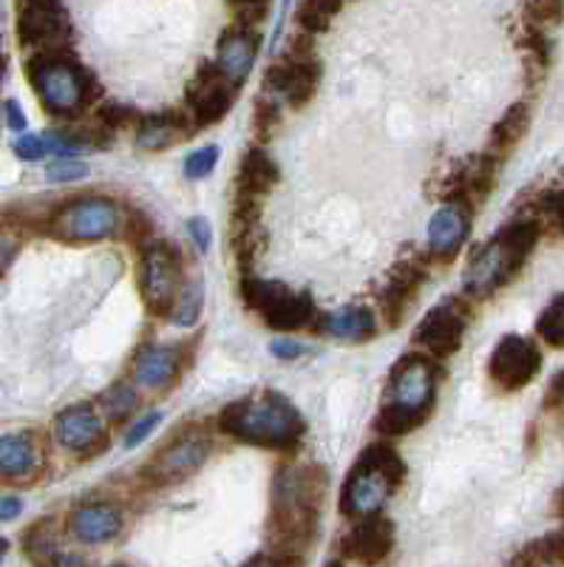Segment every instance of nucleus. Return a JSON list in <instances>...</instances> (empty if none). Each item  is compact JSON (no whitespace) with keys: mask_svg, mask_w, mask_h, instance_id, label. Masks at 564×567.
Instances as JSON below:
<instances>
[{"mask_svg":"<svg viewBox=\"0 0 564 567\" xmlns=\"http://www.w3.org/2000/svg\"><path fill=\"white\" fill-rule=\"evenodd\" d=\"M327 494V471L318 465H287L273 485V536L284 550L307 548L315 536Z\"/></svg>","mask_w":564,"mask_h":567,"instance_id":"1","label":"nucleus"},{"mask_svg":"<svg viewBox=\"0 0 564 567\" xmlns=\"http://www.w3.org/2000/svg\"><path fill=\"white\" fill-rule=\"evenodd\" d=\"M222 432L258 449L289 452L304 437V417L287 398L276 392H258L242 398L218 417Z\"/></svg>","mask_w":564,"mask_h":567,"instance_id":"2","label":"nucleus"},{"mask_svg":"<svg viewBox=\"0 0 564 567\" xmlns=\"http://www.w3.org/2000/svg\"><path fill=\"white\" fill-rule=\"evenodd\" d=\"M437 400V367L423 354L400 358L389 381V403L375 420V432L383 437H403L423 425Z\"/></svg>","mask_w":564,"mask_h":567,"instance_id":"3","label":"nucleus"},{"mask_svg":"<svg viewBox=\"0 0 564 567\" xmlns=\"http://www.w3.org/2000/svg\"><path fill=\"white\" fill-rule=\"evenodd\" d=\"M539 241V225L531 219L513 221L502 227L494 239L474 252L465 270V292L474 298H485L505 287L516 272L525 267L527 256Z\"/></svg>","mask_w":564,"mask_h":567,"instance_id":"4","label":"nucleus"},{"mask_svg":"<svg viewBox=\"0 0 564 567\" xmlns=\"http://www.w3.org/2000/svg\"><path fill=\"white\" fill-rule=\"evenodd\" d=\"M27 74L40 105L54 116L80 114L94 97L89 71L65 54V49L34 52L27 63Z\"/></svg>","mask_w":564,"mask_h":567,"instance_id":"5","label":"nucleus"},{"mask_svg":"<svg viewBox=\"0 0 564 567\" xmlns=\"http://www.w3.org/2000/svg\"><path fill=\"white\" fill-rule=\"evenodd\" d=\"M406 477V465L400 454L386 443L369 445L355 468L349 471V480L340 494V511L349 519H363V516H375L389 496L400 488Z\"/></svg>","mask_w":564,"mask_h":567,"instance_id":"6","label":"nucleus"},{"mask_svg":"<svg viewBox=\"0 0 564 567\" xmlns=\"http://www.w3.org/2000/svg\"><path fill=\"white\" fill-rule=\"evenodd\" d=\"M125 225L122 207L105 196H83L60 207L49 219V233L60 241H103Z\"/></svg>","mask_w":564,"mask_h":567,"instance_id":"7","label":"nucleus"},{"mask_svg":"<svg viewBox=\"0 0 564 567\" xmlns=\"http://www.w3.org/2000/svg\"><path fill=\"white\" fill-rule=\"evenodd\" d=\"M242 296L250 310H256L258 316H264L269 327L281 329V332L304 329L315 316L312 298L307 292L289 290L287 284L244 276Z\"/></svg>","mask_w":564,"mask_h":567,"instance_id":"8","label":"nucleus"},{"mask_svg":"<svg viewBox=\"0 0 564 567\" xmlns=\"http://www.w3.org/2000/svg\"><path fill=\"white\" fill-rule=\"evenodd\" d=\"M180 252L167 241H151L142 247L140 292L151 316H171L182 292Z\"/></svg>","mask_w":564,"mask_h":567,"instance_id":"9","label":"nucleus"},{"mask_svg":"<svg viewBox=\"0 0 564 567\" xmlns=\"http://www.w3.org/2000/svg\"><path fill=\"white\" fill-rule=\"evenodd\" d=\"M18 40L34 52L65 49L71 20L63 0H18Z\"/></svg>","mask_w":564,"mask_h":567,"instance_id":"10","label":"nucleus"},{"mask_svg":"<svg viewBox=\"0 0 564 567\" xmlns=\"http://www.w3.org/2000/svg\"><path fill=\"white\" fill-rule=\"evenodd\" d=\"M309 49L312 45L307 40L304 43L296 40L293 52L267 71V89L287 100L293 109H304L315 97L318 83H321V65L309 54Z\"/></svg>","mask_w":564,"mask_h":567,"instance_id":"11","label":"nucleus"},{"mask_svg":"<svg viewBox=\"0 0 564 567\" xmlns=\"http://www.w3.org/2000/svg\"><path fill=\"white\" fill-rule=\"evenodd\" d=\"M542 369V352L531 338L505 336L488 361V374L505 392L525 389Z\"/></svg>","mask_w":564,"mask_h":567,"instance_id":"12","label":"nucleus"},{"mask_svg":"<svg viewBox=\"0 0 564 567\" xmlns=\"http://www.w3.org/2000/svg\"><path fill=\"white\" fill-rule=\"evenodd\" d=\"M207 454H211V443L205 437H199V434H182V437L167 443L156 454L154 463L145 468V477L154 485L182 483V480L193 477L207 463Z\"/></svg>","mask_w":564,"mask_h":567,"instance_id":"13","label":"nucleus"},{"mask_svg":"<svg viewBox=\"0 0 564 567\" xmlns=\"http://www.w3.org/2000/svg\"><path fill=\"white\" fill-rule=\"evenodd\" d=\"M465 327H469V310H465V303L460 298H451V301L434 307L420 321V327L414 332V341L423 349H429L434 358H449V354H454L460 349Z\"/></svg>","mask_w":564,"mask_h":567,"instance_id":"14","label":"nucleus"},{"mask_svg":"<svg viewBox=\"0 0 564 567\" xmlns=\"http://www.w3.org/2000/svg\"><path fill=\"white\" fill-rule=\"evenodd\" d=\"M236 89L238 85H233L216 63L202 65L196 80L191 83V91H187L193 120L199 125H216L218 120H225L233 100H236Z\"/></svg>","mask_w":564,"mask_h":567,"instance_id":"15","label":"nucleus"},{"mask_svg":"<svg viewBox=\"0 0 564 567\" xmlns=\"http://www.w3.org/2000/svg\"><path fill=\"white\" fill-rule=\"evenodd\" d=\"M54 437L69 452L78 454H96L105 449L103 420L89 403H78V406H69L65 412H60L58 420H54Z\"/></svg>","mask_w":564,"mask_h":567,"instance_id":"16","label":"nucleus"},{"mask_svg":"<svg viewBox=\"0 0 564 567\" xmlns=\"http://www.w3.org/2000/svg\"><path fill=\"white\" fill-rule=\"evenodd\" d=\"M471 210L469 202L451 199L431 216L429 221V250L440 261H451L465 245L471 233Z\"/></svg>","mask_w":564,"mask_h":567,"instance_id":"17","label":"nucleus"},{"mask_svg":"<svg viewBox=\"0 0 564 567\" xmlns=\"http://www.w3.org/2000/svg\"><path fill=\"white\" fill-rule=\"evenodd\" d=\"M258 49H262V34L253 32V27L236 23L218 40L216 65L233 85H242L256 65Z\"/></svg>","mask_w":564,"mask_h":567,"instance_id":"18","label":"nucleus"},{"mask_svg":"<svg viewBox=\"0 0 564 567\" xmlns=\"http://www.w3.org/2000/svg\"><path fill=\"white\" fill-rule=\"evenodd\" d=\"M394 545V528H391L389 519H380L378 514L375 516H363L355 523V528L343 536L340 542V550L349 556V559H358V561H375L386 559Z\"/></svg>","mask_w":564,"mask_h":567,"instance_id":"19","label":"nucleus"},{"mask_svg":"<svg viewBox=\"0 0 564 567\" xmlns=\"http://www.w3.org/2000/svg\"><path fill=\"white\" fill-rule=\"evenodd\" d=\"M71 536L83 545H103V542L116 539L122 530V514L114 505L85 503L69 514Z\"/></svg>","mask_w":564,"mask_h":567,"instance_id":"20","label":"nucleus"},{"mask_svg":"<svg viewBox=\"0 0 564 567\" xmlns=\"http://www.w3.org/2000/svg\"><path fill=\"white\" fill-rule=\"evenodd\" d=\"M423 281L425 270L420 265H414V261H403V265L394 267L383 296H380V307H383V318L389 321V327H400L403 323L406 312L411 310L417 290H420Z\"/></svg>","mask_w":564,"mask_h":567,"instance_id":"21","label":"nucleus"},{"mask_svg":"<svg viewBox=\"0 0 564 567\" xmlns=\"http://www.w3.org/2000/svg\"><path fill=\"white\" fill-rule=\"evenodd\" d=\"M40 452L32 434H7L0 437V480L3 483H29L38 474Z\"/></svg>","mask_w":564,"mask_h":567,"instance_id":"22","label":"nucleus"},{"mask_svg":"<svg viewBox=\"0 0 564 567\" xmlns=\"http://www.w3.org/2000/svg\"><path fill=\"white\" fill-rule=\"evenodd\" d=\"M180 352L171 347H148L136 358V383L145 389H165L180 372Z\"/></svg>","mask_w":564,"mask_h":567,"instance_id":"23","label":"nucleus"},{"mask_svg":"<svg viewBox=\"0 0 564 567\" xmlns=\"http://www.w3.org/2000/svg\"><path fill=\"white\" fill-rule=\"evenodd\" d=\"M191 134V123H187V116L182 114H154L145 116L140 125V134H136V142H140V148L145 151H162L176 145L180 140Z\"/></svg>","mask_w":564,"mask_h":567,"instance_id":"24","label":"nucleus"},{"mask_svg":"<svg viewBox=\"0 0 564 567\" xmlns=\"http://www.w3.org/2000/svg\"><path fill=\"white\" fill-rule=\"evenodd\" d=\"M375 316L369 307H343V310L332 312V316L324 318V332H329L332 338H340V341H369L375 336Z\"/></svg>","mask_w":564,"mask_h":567,"instance_id":"25","label":"nucleus"},{"mask_svg":"<svg viewBox=\"0 0 564 567\" xmlns=\"http://www.w3.org/2000/svg\"><path fill=\"white\" fill-rule=\"evenodd\" d=\"M278 182V165L264 151H247L236 179V194L264 196Z\"/></svg>","mask_w":564,"mask_h":567,"instance_id":"26","label":"nucleus"},{"mask_svg":"<svg viewBox=\"0 0 564 567\" xmlns=\"http://www.w3.org/2000/svg\"><path fill=\"white\" fill-rule=\"evenodd\" d=\"M531 128V105L527 103H513L511 109L502 114V120L496 123L494 134H491V145L500 154H507L511 148H516V142L527 134Z\"/></svg>","mask_w":564,"mask_h":567,"instance_id":"27","label":"nucleus"},{"mask_svg":"<svg viewBox=\"0 0 564 567\" xmlns=\"http://www.w3.org/2000/svg\"><path fill=\"white\" fill-rule=\"evenodd\" d=\"M343 0H301L298 7V23L307 34L327 32L335 14L340 12Z\"/></svg>","mask_w":564,"mask_h":567,"instance_id":"28","label":"nucleus"},{"mask_svg":"<svg viewBox=\"0 0 564 567\" xmlns=\"http://www.w3.org/2000/svg\"><path fill=\"white\" fill-rule=\"evenodd\" d=\"M513 565H564V530L527 545Z\"/></svg>","mask_w":564,"mask_h":567,"instance_id":"29","label":"nucleus"},{"mask_svg":"<svg viewBox=\"0 0 564 567\" xmlns=\"http://www.w3.org/2000/svg\"><path fill=\"white\" fill-rule=\"evenodd\" d=\"M23 550L29 559L34 561H54V550H58V539H54L52 519H40L32 528L23 534Z\"/></svg>","mask_w":564,"mask_h":567,"instance_id":"30","label":"nucleus"},{"mask_svg":"<svg viewBox=\"0 0 564 567\" xmlns=\"http://www.w3.org/2000/svg\"><path fill=\"white\" fill-rule=\"evenodd\" d=\"M536 332L545 343L564 349V292L558 298H553L551 307L539 316Z\"/></svg>","mask_w":564,"mask_h":567,"instance_id":"31","label":"nucleus"},{"mask_svg":"<svg viewBox=\"0 0 564 567\" xmlns=\"http://www.w3.org/2000/svg\"><path fill=\"white\" fill-rule=\"evenodd\" d=\"M136 406H140L136 389L125 386V383H116V386H111L109 392L103 394L105 414H109L111 420H116V423H122L125 417H131V414L136 412Z\"/></svg>","mask_w":564,"mask_h":567,"instance_id":"32","label":"nucleus"},{"mask_svg":"<svg viewBox=\"0 0 564 567\" xmlns=\"http://www.w3.org/2000/svg\"><path fill=\"white\" fill-rule=\"evenodd\" d=\"M202 303H205V296H202L199 284H185L180 292V301H176L174 312H171V316H174V323H180V327H193L202 316Z\"/></svg>","mask_w":564,"mask_h":567,"instance_id":"33","label":"nucleus"},{"mask_svg":"<svg viewBox=\"0 0 564 567\" xmlns=\"http://www.w3.org/2000/svg\"><path fill=\"white\" fill-rule=\"evenodd\" d=\"M564 0H525V20L539 29H551L562 23Z\"/></svg>","mask_w":564,"mask_h":567,"instance_id":"34","label":"nucleus"},{"mask_svg":"<svg viewBox=\"0 0 564 567\" xmlns=\"http://www.w3.org/2000/svg\"><path fill=\"white\" fill-rule=\"evenodd\" d=\"M218 162V148L216 145H205V148L193 151L191 156L185 159V176L187 179H205V176L213 174Z\"/></svg>","mask_w":564,"mask_h":567,"instance_id":"35","label":"nucleus"},{"mask_svg":"<svg viewBox=\"0 0 564 567\" xmlns=\"http://www.w3.org/2000/svg\"><path fill=\"white\" fill-rule=\"evenodd\" d=\"M45 176L52 182H78L83 176H89V168H85V162L71 159V156H58L54 162H49V168H45Z\"/></svg>","mask_w":564,"mask_h":567,"instance_id":"36","label":"nucleus"},{"mask_svg":"<svg viewBox=\"0 0 564 567\" xmlns=\"http://www.w3.org/2000/svg\"><path fill=\"white\" fill-rule=\"evenodd\" d=\"M227 3H230L233 14H236V23H242V27L262 23L269 9V0H227Z\"/></svg>","mask_w":564,"mask_h":567,"instance_id":"37","label":"nucleus"},{"mask_svg":"<svg viewBox=\"0 0 564 567\" xmlns=\"http://www.w3.org/2000/svg\"><path fill=\"white\" fill-rule=\"evenodd\" d=\"M253 128L262 140H269V136L276 134L278 128V105L273 100H258L256 109V120H253Z\"/></svg>","mask_w":564,"mask_h":567,"instance_id":"38","label":"nucleus"},{"mask_svg":"<svg viewBox=\"0 0 564 567\" xmlns=\"http://www.w3.org/2000/svg\"><path fill=\"white\" fill-rule=\"evenodd\" d=\"M14 154L23 162H38L49 154V145H45V136L38 134H23L20 140H14Z\"/></svg>","mask_w":564,"mask_h":567,"instance_id":"39","label":"nucleus"},{"mask_svg":"<svg viewBox=\"0 0 564 567\" xmlns=\"http://www.w3.org/2000/svg\"><path fill=\"white\" fill-rule=\"evenodd\" d=\"M160 423H162V412H151V414H145V417H140L134 423V429L129 432V437H125V445H129V449H136L142 440L151 437V432H154Z\"/></svg>","mask_w":564,"mask_h":567,"instance_id":"40","label":"nucleus"},{"mask_svg":"<svg viewBox=\"0 0 564 567\" xmlns=\"http://www.w3.org/2000/svg\"><path fill=\"white\" fill-rule=\"evenodd\" d=\"M134 116H136L134 111L125 109V105L111 103V105H105V109H100V116H96V120H100V125H103V128H122V125H129Z\"/></svg>","mask_w":564,"mask_h":567,"instance_id":"41","label":"nucleus"},{"mask_svg":"<svg viewBox=\"0 0 564 567\" xmlns=\"http://www.w3.org/2000/svg\"><path fill=\"white\" fill-rule=\"evenodd\" d=\"M542 210H545L547 216H551L553 225L564 233V190H553V194H547L545 202H542Z\"/></svg>","mask_w":564,"mask_h":567,"instance_id":"42","label":"nucleus"},{"mask_svg":"<svg viewBox=\"0 0 564 567\" xmlns=\"http://www.w3.org/2000/svg\"><path fill=\"white\" fill-rule=\"evenodd\" d=\"M187 233H191V239L196 241V247H199L202 252L211 250V221L196 216V219L187 221Z\"/></svg>","mask_w":564,"mask_h":567,"instance_id":"43","label":"nucleus"},{"mask_svg":"<svg viewBox=\"0 0 564 567\" xmlns=\"http://www.w3.org/2000/svg\"><path fill=\"white\" fill-rule=\"evenodd\" d=\"M269 352L276 354V358H281V361H296V358H301L307 349H304L298 341H276L273 347H269Z\"/></svg>","mask_w":564,"mask_h":567,"instance_id":"44","label":"nucleus"},{"mask_svg":"<svg viewBox=\"0 0 564 567\" xmlns=\"http://www.w3.org/2000/svg\"><path fill=\"white\" fill-rule=\"evenodd\" d=\"M3 114H7V125L12 131H27V114H23V109H20L14 100H7L3 103Z\"/></svg>","mask_w":564,"mask_h":567,"instance_id":"45","label":"nucleus"},{"mask_svg":"<svg viewBox=\"0 0 564 567\" xmlns=\"http://www.w3.org/2000/svg\"><path fill=\"white\" fill-rule=\"evenodd\" d=\"M20 511H23V503H20L18 496H0V523L18 519Z\"/></svg>","mask_w":564,"mask_h":567,"instance_id":"46","label":"nucleus"},{"mask_svg":"<svg viewBox=\"0 0 564 567\" xmlns=\"http://www.w3.org/2000/svg\"><path fill=\"white\" fill-rule=\"evenodd\" d=\"M14 256H18V241L9 239V236H0V276L9 270Z\"/></svg>","mask_w":564,"mask_h":567,"instance_id":"47","label":"nucleus"},{"mask_svg":"<svg viewBox=\"0 0 564 567\" xmlns=\"http://www.w3.org/2000/svg\"><path fill=\"white\" fill-rule=\"evenodd\" d=\"M547 403H551V406L564 409V372L558 374L556 381H553V386H551V400H547Z\"/></svg>","mask_w":564,"mask_h":567,"instance_id":"48","label":"nucleus"},{"mask_svg":"<svg viewBox=\"0 0 564 567\" xmlns=\"http://www.w3.org/2000/svg\"><path fill=\"white\" fill-rule=\"evenodd\" d=\"M556 514L564 519V488H562V494H558V499H556Z\"/></svg>","mask_w":564,"mask_h":567,"instance_id":"49","label":"nucleus"},{"mask_svg":"<svg viewBox=\"0 0 564 567\" xmlns=\"http://www.w3.org/2000/svg\"><path fill=\"white\" fill-rule=\"evenodd\" d=\"M3 78H7V58L0 54V83H3Z\"/></svg>","mask_w":564,"mask_h":567,"instance_id":"50","label":"nucleus"},{"mask_svg":"<svg viewBox=\"0 0 564 567\" xmlns=\"http://www.w3.org/2000/svg\"><path fill=\"white\" fill-rule=\"evenodd\" d=\"M9 550V542L7 539H0V561H3V556H7Z\"/></svg>","mask_w":564,"mask_h":567,"instance_id":"51","label":"nucleus"}]
</instances>
